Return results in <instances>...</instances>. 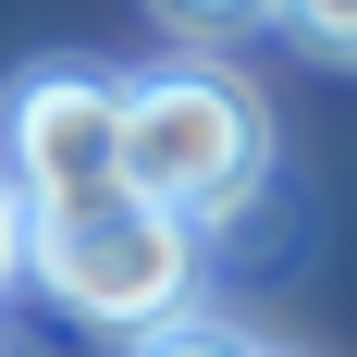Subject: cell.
Listing matches in <instances>:
<instances>
[{
	"mask_svg": "<svg viewBox=\"0 0 357 357\" xmlns=\"http://www.w3.org/2000/svg\"><path fill=\"white\" fill-rule=\"evenodd\" d=\"M160 13H173L185 37H234V25H259L271 0H160Z\"/></svg>",
	"mask_w": 357,
	"mask_h": 357,
	"instance_id": "obj_6",
	"label": "cell"
},
{
	"mask_svg": "<svg viewBox=\"0 0 357 357\" xmlns=\"http://www.w3.org/2000/svg\"><path fill=\"white\" fill-rule=\"evenodd\" d=\"M25 271V210H13V185H0V284Z\"/></svg>",
	"mask_w": 357,
	"mask_h": 357,
	"instance_id": "obj_7",
	"label": "cell"
},
{
	"mask_svg": "<svg viewBox=\"0 0 357 357\" xmlns=\"http://www.w3.org/2000/svg\"><path fill=\"white\" fill-rule=\"evenodd\" d=\"M25 271L62 296L74 321L99 333H160L197 308V271H210V234H185L173 210L148 197H99V210H62V222H25Z\"/></svg>",
	"mask_w": 357,
	"mask_h": 357,
	"instance_id": "obj_2",
	"label": "cell"
},
{
	"mask_svg": "<svg viewBox=\"0 0 357 357\" xmlns=\"http://www.w3.org/2000/svg\"><path fill=\"white\" fill-rule=\"evenodd\" d=\"M271 185V111L210 62H173V74H123V197L173 210L185 234L234 222Z\"/></svg>",
	"mask_w": 357,
	"mask_h": 357,
	"instance_id": "obj_1",
	"label": "cell"
},
{
	"mask_svg": "<svg viewBox=\"0 0 357 357\" xmlns=\"http://www.w3.org/2000/svg\"><path fill=\"white\" fill-rule=\"evenodd\" d=\"M271 25H296L308 50H333V62H357V0H271Z\"/></svg>",
	"mask_w": 357,
	"mask_h": 357,
	"instance_id": "obj_5",
	"label": "cell"
},
{
	"mask_svg": "<svg viewBox=\"0 0 357 357\" xmlns=\"http://www.w3.org/2000/svg\"><path fill=\"white\" fill-rule=\"evenodd\" d=\"M0 185L25 222L99 210L123 197V74L99 62H37L13 99H0Z\"/></svg>",
	"mask_w": 357,
	"mask_h": 357,
	"instance_id": "obj_3",
	"label": "cell"
},
{
	"mask_svg": "<svg viewBox=\"0 0 357 357\" xmlns=\"http://www.w3.org/2000/svg\"><path fill=\"white\" fill-rule=\"evenodd\" d=\"M136 357H271L247 321H210V308H185V321H160V333H136Z\"/></svg>",
	"mask_w": 357,
	"mask_h": 357,
	"instance_id": "obj_4",
	"label": "cell"
}]
</instances>
